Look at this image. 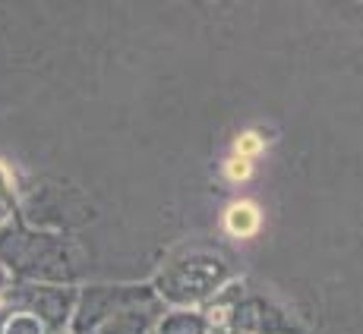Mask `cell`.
<instances>
[{"label":"cell","instance_id":"9c48e42d","mask_svg":"<svg viewBox=\"0 0 363 334\" xmlns=\"http://www.w3.org/2000/svg\"><path fill=\"white\" fill-rule=\"evenodd\" d=\"M0 334H51V331H48L35 316H29V312L4 309V318H0Z\"/></svg>","mask_w":363,"mask_h":334},{"label":"cell","instance_id":"52a82bcc","mask_svg":"<svg viewBox=\"0 0 363 334\" xmlns=\"http://www.w3.org/2000/svg\"><path fill=\"white\" fill-rule=\"evenodd\" d=\"M259 224H262V214H259V208H256L253 202H234V205L228 208V214H225L228 234L243 236V240L259 231Z\"/></svg>","mask_w":363,"mask_h":334},{"label":"cell","instance_id":"8fae6325","mask_svg":"<svg viewBox=\"0 0 363 334\" xmlns=\"http://www.w3.org/2000/svg\"><path fill=\"white\" fill-rule=\"evenodd\" d=\"M259 149H262L259 136L247 133V136H240V139H237V149H234V155H237V158H247V161H253V158L259 155Z\"/></svg>","mask_w":363,"mask_h":334},{"label":"cell","instance_id":"7a4b0ae2","mask_svg":"<svg viewBox=\"0 0 363 334\" xmlns=\"http://www.w3.org/2000/svg\"><path fill=\"white\" fill-rule=\"evenodd\" d=\"M231 277V265L221 255L212 253H193L184 259H174L162 275L155 277V296L174 306H190L206 296H212L221 284Z\"/></svg>","mask_w":363,"mask_h":334},{"label":"cell","instance_id":"30bf717a","mask_svg":"<svg viewBox=\"0 0 363 334\" xmlns=\"http://www.w3.org/2000/svg\"><path fill=\"white\" fill-rule=\"evenodd\" d=\"M0 208H4L6 214H13L19 208V192H16V180H13V173L6 171L4 164H0Z\"/></svg>","mask_w":363,"mask_h":334},{"label":"cell","instance_id":"3957f363","mask_svg":"<svg viewBox=\"0 0 363 334\" xmlns=\"http://www.w3.org/2000/svg\"><path fill=\"white\" fill-rule=\"evenodd\" d=\"M76 294L79 290L69 284H19L10 281V287L0 296L4 309H16V312H29L51 334H64L69 331L73 322V309H76Z\"/></svg>","mask_w":363,"mask_h":334},{"label":"cell","instance_id":"6da1fadb","mask_svg":"<svg viewBox=\"0 0 363 334\" xmlns=\"http://www.w3.org/2000/svg\"><path fill=\"white\" fill-rule=\"evenodd\" d=\"M0 265L19 284H69L79 277V253L64 234L6 221L0 227Z\"/></svg>","mask_w":363,"mask_h":334},{"label":"cell","instance_id":"8992f818","mask_svg":"<svg viewBox=\"0 0 363 334\" xmlns=\"http://www.w3.org/2000/svg\"><path fill=\"white\" fill-rule=\"evenodd\" d=\"M162 318V300H145L136 306H127L117 316H111L104 325H99L95 334H152Z\"/></svg>","mask_w":363,"mask_h":334},{"label":"cell","instance_id":"5b68a950","mask_svg":"<svg viewBox=\"0 0 363 334\" xmlns=\"http://www.w3.org/2000/svg\"><path fill=\"white\" fill-rule=\"evenodd\" d=\"M231 316V325L247 334H297V325L291 322V316L284 309H275L265 300H240V303H218V316L215 318H225Z\"/></svg>","mask_w":363,"mask_h":334},{"label":"cell","instance_id":"7c38bea8","mask_svg":"<svg viewBox=\"0 0 363 334\" xmlns=\"http://www.w3.org/2000/svg\"><path fill=\"white\" fill-rule=\"evenodd\" d=\"M250 171H253V161H247V158H231L228 161V177L234 180V183H240V180H247L250 177Z\"/></svg>","mask_w":363,"mask_h":334},{"label":"cell","instance_id":"ba28073f","mask_svg":"<svg viewBox=\"0 0 363 334\" xmlns=\"http://www.w3.org/2000/svg\"><path fill=\"white\" fill-rule=\"evenodd\" d=\"M152 334H206V318L193 316V312H171V316L158 318Z\"/></svg>","mask_w":363,"mask_h":334},{"label":"cell","instance_id":"9a60e30c","mask_svg":"<svg viewBox=\"0 0 363 334\" xmlns=\"http://www.w3.org/2000/svg\"><path fill=\"white\" fill-rule=\"evenodd\" d=\"M64 334H69V331H64Z\"/></svg>","mask_w":363,"mask_h":334},{"label":"cell","instance_id":"5bb4252c","mask_svg":"<svg viewBox=\"0 0 363 334\" xmlns=\"http://www.w3.org/2000/svg\"><path fill=\"white\" fill-rule=\"evenodd\" d=\"M6 221H10V214H6V212H4V208H0V227H4V224H6Z\"/></svg>","mask_w":363,"mask_h":334},{"label":"cell","instance_id":"4fadbf2b","mask_svg":"<svg viewBox=\"0 0 363 334\" xmlns=\"http://www.w3.org/2000/svg\"><path fill=\"white\" fill-rule=\"evenodd\" d=\"M10 287V275H6V268L0 265V296H4V290Z\"/></svg>","mask_w":363,"mask_h":334},{"label":"cell","instance_id":"277c9868","mask_svg":"<svg viewBox=\"0 0 363 334\" xmlns=\"http://www.w3.org/2000/svg\"><path fill=\"white\" fill-rule=\"evenodd\" d=\"M145 300H155L152 287H136V284H89L76 294V309L69 334H95L99 325H104L121 309Z\"/></svg>","mask_w":363,"mask_h":334}]
</instances>
